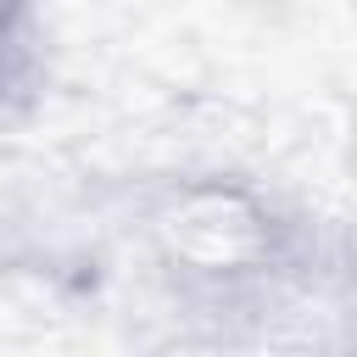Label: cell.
<instances>
[{"mask_svg":"<svg viewBox=\"0 0 357 357\" xmlns=\"http://www.w3.org/2000/svg\"><path fill=\"white\" fill-rule=\"evenodd\" d=\"M17 6H22V0H0V39H6V28H11V17H17Z\"/></svg>","mask_w":357,"mask_h":357,"instance_id":"cell-1","label":"cell"}]
</instances>
